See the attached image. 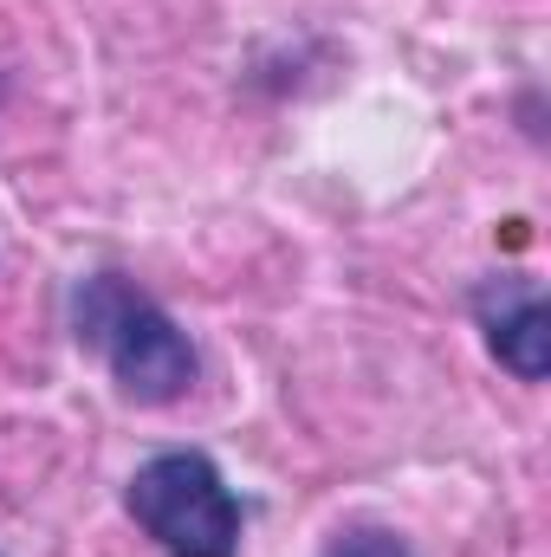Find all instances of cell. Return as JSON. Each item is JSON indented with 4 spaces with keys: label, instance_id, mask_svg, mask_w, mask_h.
<instances>
[{
    "label": "cell",
    "instance_id": "1",
    "mask_svg": "<svg viewBox=\"0 0 551 557\" xmlns=\"http://www.w3.org/2000/svg\"><path fill=\"white\" fill-rule=\"evenodd\" d=\"M72 331L78 344L111 370L118 396H131L143 409L182 403L201 376L188 331L124 273H91L72 292Z\"/></svg>",
    "mask_w": 551,
    "mask_h": 557
},
{
    "label": "cell",
    "instance_id": "3",
    "mask_svg": "<svg viewBox=\"0 0 551 557\" xmlns=\"http://www.w3.org/2000/svg\"><path fill=\"white\" fill-rule=\"evenodd\" d=\"M474 324L487 331V350L519 376V383H546L551 370V311L539 278L526 273H493L474 285Z\"/></svg>",
    "mask_w": 551,
    "mask_h": 557
},
{
    "label": "cell",
    "instance_id": "4",
    "mask_svg": "<svg viewBox=\"0 0 551 557\" xmlns=\"http://www.w3.org/2000/svg\"><path fill=\"white\" fill-rule=\"evenodd\" d=\"M318 557H415V545L390 525H344Z\"/></svg>",
    "mask_w": 551,
    "mask_h": 557
},
{
    "label": "cell",
    "instance_id": "2",
    "mask_svg": "<svg viewBox=\"0 0 551 557\" xmlns=\"http://www.w3.org/2000/svg\"><path fill=\"white\" fill-rule=\"evenodd\" d=\"M124 506L143 525V539H156L169 557H234L241 532H247V512H241L234 486L195 447L149 454L131 473Z\"/></svg>",
    "mask_w": 551,
    "mask_h": 557
}]
</instances>
